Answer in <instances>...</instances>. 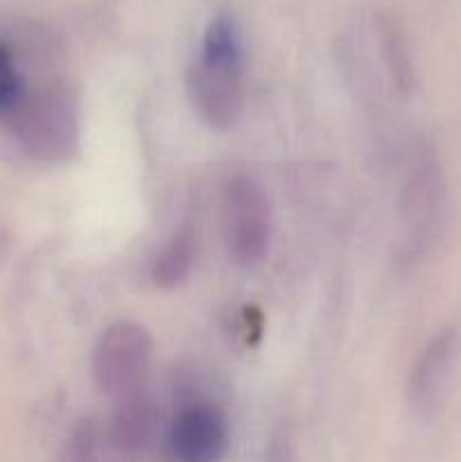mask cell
I'll return each mask as SVG.
<instances>
[{"label":"cell","mask_w":461,"mask_h":462,"mask_svg":"<svg viewBox=\"0 0 461 462\" xmlns=\"http://www.w3.org/2000/svg\"><path fill=\"white\" fill-rule=\"evenodd\" d=\"M194 108L212 129L226 131L244 108V48L238 25L220 14L208 23L188 77Z\"/></svg>","instance_id":"1"},{"label":"cell","mask_w":461,"mask_h":462,"mask_svg":"<svg viewBox=\"0 0 461 462\" xmlns=\"http://www.w3.org/2000/svg\"><path fill=\"white\" fill-rule=\"evenodd\" d=\"M9 122L21 147L39 161H68L80 144L77 97L59 81L25 90Z\"/></svg>","instance_id":"2"},{"label":"cell","mask_w":461,"mask_h":462,"mask_svg":"<svg viewBox=\"0 0 461 462\" xmlns=\"http://www.w3.org/2000/svg\"><path fill=\"white\" fill-rule=\"evenodd\" d=\"M154 341L136 320H116L99 334L90 356L93 382L102 395L122 400L145 391L152 368Z\"/></svg>","instance_id":"3"},{"label":"cell","mask_w":461,"mask_h":462,"mask_svg":"<svg viewBox=\"0 0 461 462\" xmlns=\"http://www.w3.org/2000/svg\"><path fill=\"white\" fill-rule=\"evenodd\" d=\"M221 230L226 251L240 266H258L271 242V203L249 174H233L221 189Z\"/></svg>","instance_id":"4"},{"label":"cell","mask_w":461,"mask_h":462,"mask_svg":"<svg viewBox=\"0 0 461 462\" xmlns=\"http://www.w3.org/2000/svg\"><path fill=\"white\" fill-rule=\"evenodd\" d=\"M230 442L224 411L212 402L181 406L163 429L158 451L161 462H221Z\"/></svg>","instance_id":"5"},{"label":"cell","mask_w":461,"mask_h":462,"mask_svg":"<svg viewBox=\"0 0 461 462\" xmlns=\"http://www.w3.org/2000/svg\"><path fill=\"white\" fill-rule=\"evenodd\" d=\"M57 462H138L113 431L108 418H84L63 440Z\"/></svg>","instance_id":"6"},{"label":"cell","mask_w":461,"mask_h":462,"mask_svg":"<svg viewBox=\"0 0 461 462\" xmlns=\"http://www.w3.org/2000/svg\"><path fill=\"white\" fill-rule=\"evenodd\" d=\"M452 350H455V337L450 332H443L425 347L423 355L416 361L409 377V397L419 409H428L441 391L443 379L450 368Z\"/></svg>","instance_id":"7"},{"label":"cell","mask_w":461,"mask_h":462,"mask_svg":"<svg viewBox=\"0 0 461 462\" xmlns=\"http://www.w3.org/2000/svg\"><path fill=\"white\" fill-rule=\"evenodd\" d=\"M197 235L190 226L176 230L170 239L161 246L152 262V280L161 289H174L193 271L194 260H197Z\"/></svg>","instance_id":"8"},{"label":"cell","mask_w":461,"mask_h":462,"mask_svg":"<svg viewBox=\"0 0 461 462\" xmlns=\"http://www.w3.org/2000/svg\"><path fill=\"white\" fill-rule=\"evenodd\" d=\"M25 77L18 68L14 50L0 39V120H9L25 95Z\"/></svg>","instance_id":"9"},{"label":"cell","mask_w":461,"mask_h":462,"mask_svg":"<svg viewBox=\"0 0 461 462\" xmlns=\"http://www.w3.org/2000/svg\"><path fill=\"white\" fill-rule=\"evenodd\" d=\"M265 462H296V454L287 436L274 438L265 454Z\"/></svg>","instance_id":"10"}]
</instances>
